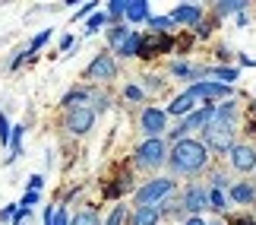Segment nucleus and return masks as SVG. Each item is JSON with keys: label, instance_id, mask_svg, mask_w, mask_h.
Wrapping results in <instances>:
<instances>
[{"label": "nucleus", "instance_id": "obj_1", "mask_svg": "<svg viewBox=\"0 0 256 225\" xmlns=\"http://www.w3.org/2000/svg\"><path fill=\"white\" fill-rule=\"evenodd\" d=\"M206 143L200 140H180L171 149V168L174 171H180V174H193V171H200L202 165H206Z\"/></svg>", "mask_w": 256, "mask_h": 225}, {"label": "nucleus", "instance_id": "obj_2", "mask_svg": "<svg viewBox=\"0 0 256 225\" xmlns=\"http://www.w3.org/2000/svg\"><path fill=\"white\" fill-rule=\"evenodd\" d=\"M206 130V143L212 146V149H234V121H222V117H215L212 114V121L202 127Z\"/></svg>", "mask_w": 256, "mask_h": 225}, {"label": "nucleus", "instance_id": "obj_3", "mask_svg": "<svg viewBox=\"0 0 256 225\" xmlns=\"http://www.w3.org/2000/svg\"><path fill=\"white\" fill-rule=\"evenodd\" d=\"M171 190H174V181L155 178V181H149L140 193H136V206H155V203H158L162 197H168Z\"/></svg>", "mask_w": 256, "mask_h": 225}, {"label": "nucleus", "instance_id": "obj_4", "mask_svg": "<svg viewBox=\"0 0 256 225\" xmlns=\"http://www.w3.org/2000/svg\"><path fill=\"white\" fill-rule=\"evenodd\" d=\"M164 143L158 140V136H152V140H146L140 149H136V165H142V168H158V165L164 162Z\"/></svg>", "mask_w": 256, "mask_h": 225}, {"label": "nucleus", "instance_id": "obj_5", "mask_svg": "<svg viewBox=\"0 0 256 225\" xmlns=\"http://www.w3.org/2000/svg\"><path fill=\"white\" fill-rule=\"evenodd\" d=\"M212 114H215V108H212V105H206L202 111H196V114L186 117V121H184L180 127H177V130H171V136H174L177 143H180V140H184V133H190V130H200V127H206V124L212 121Z\"/></svg>", "mask_w": 256, "mask_h": 225}, {"label": "nucleus", "instance_id": "obj_6", "mask_svg": "<svg viewBox=\"0 0 256 225\" xmlns=\"http://www.w3.org/2000/svg\"><path fill=\"white\" fill-rule=\"evenodd\" d=\"M92 124H95V111L86 108V105H73L70 117H66V127H70L73 133H88V130H92Z\"/></svg>", "mask_w": 256, "mask_h": 225}, {"label": "nucleus", "instance_id": "obj_7", "mask_svg": "<svg viewBox=\"0 0 256 225\" xmlns=\"http://www.w3.org/2000/svg\"><path fill=\"white\" fill-rule=\"evenodd\" d=\"M88 80H114L117 76V64H114V57L111 54H98L92 64H88Z\"/></svg>", "mask_w": 256, "mask_h": 225}, {"label": "nucleus", "instance_id": "obj_8", "mask_svg": "<svg viewBox=\"0 0 256 225\" xmlns=\"http://www.w3.org/2000/svg\"><path fill=\"white\" fill-rule=\"evenodd\" d=\"M190 95L196 102L200 99H222V95H228V86H222V83H196L190 89Z\"/></svg>", "mask_w": 256, "mask_h": 225}, {"label": "nucleus", "instance_id": "obj_9", "mask_svg": "<svg viewBox=\"0 0 256 225\" xmlns=\"http://www.w3.org/2000/svg\"><path fill=\"white\" fill-rule=\"evenodd\" d=\"M231 162H234V168L250 171V168H256V152L250 149V146H234V149H231Z\"/></svg>", "mask_w": 256, "mask_h": 225}, {"label": "nucleus", "instance_id": "obj_10", "mask_svg": "<svg viewBox=\"0 0 256 225\" xmlns=\"http://www.w3.org/2000/svg\"><path fill=\"white\" fill-rule=\"evenodd\" d=\"M142 130L152 133V136H158V133L164 130V111H158V108H146V111H142Z\"/></svg>", "mask_w": 256, "mask_h": 225}, {"label": "nucleus", "instance_id": "obj_11", "mask_svg": "<svg viewBox=\"0 0 256 225\" xmlns=\"http://www.w3.org/2000/svg\"><path fill=\"white\" fill-rule=\"evenodd\" d=\"M184 206L196 216V212H202L206 206H209V197H206V190H202V187H190V190L184 193Z\"/></svg>", "mask_w": 256, "mask_h": 225}, {"label": "nucleus", "instance_id": "obj_12", "mask_svg": "<svg viewBox=\"0 0 256 225\" xmlns=\"http://www.w3.org/2000/svg\"><path fill=\"white\" fill-rule=\"evenodd\" d=\"M158 51H171V38H168V35L142 38V48H140V54H142V57H155Z\"/></svg>", "mask_w": 256, "mask_h": 225}, {"label": "nucleus", "instance_id": "obj_13", "mask_svg": "<svg viewBox=\"0 0 256 225\" xmlns=\"http://www.w3.org/2000/svg\"><path fill=\"white\" fill-rule=\"evenodd\" d=\"M140 48H142V35L130 32L120 45H117V54H124V57H136V54H140Z\"/></svg>", "mask_w": 256, "mask_h": 225}, {"label": "nucleus", "instance_id": "obj_14", "mask_svg": "<svg viewBox=\"0 0 256 225\" xmlns=\"http://www.w3.org/2000/svg\"><path fill=\"white\" fill-rule=\"evenodd\" d=\"M162 216V209L158 206H140L133 212V225H155Z\"/></svg>", "mask_w": 256, "mask_h": 225}, {"label": "nucleus", "instance_id": "obj_15", "mask_svg": "<svg viewBox=\"0 0 256 225\" xmlns=\"http://www.w3.org/2000/svg\"><path fill=\"white\" fill-rule=\"evenodd\" d=\"M124 16L133 19V23H140V19L149 16V7H146L142 0H126V13H124Z\"/></svg>", "mask_w": 256, "mask_h": 225}, {"label": "nucleus", "instance_id": "obj_16", "mask_svg": "<svg viewBox=\"0 0 256 225\" xmlns=\"http://www.w3.org/2000/svg\"><path fill=\"white\" fill-rule=\"evenodd\" d=\"M200 7H180V10H174L171 13V19L174 23H200Z\"/></svg>", "mask_w": 256, "mask_h": 225}, {"label": "nucleus", "instance_id": "obj_17", "mask_svg": "<svg viewBox=\"0 0 256 225\" xmlns=\"http://www.w3.org/2000/svg\"><path fill=\"white\" fill-rule=\"evenodd\" d=\"M193 102H196V99L190 95V89H186L184 95H177V99L171 102V108H168V111H171V114H186V111L193 108Z\"/></svg>", "mask_w": 256, "mask_h": 225}, {"label": "nucleus", "instance_id": "obj_18", "mask_svg": "<svg viewBox=\"0 0 256 225\" xmlns=\"http://www.w3.org/2000/svg\"><path fill=\"white\" fill-rule=\"evenodd\" d=\"M231 197L238 200V203H253V197H256V190L250 187V184H238V187H231Z\"/></svg>", "mask_w": 256, "mask_h": 225}, {"label": "nucleus", "instance_id": "obj_19", "mask_svg": "<svg viewBox=\"0 0 256 225\" xmlns=\"http://www.w3.org/2000/svg\"><path fill=\"white\" fill-rule=\"evenodd\" d=\"M149 26H152L158 35H164V32H168V29L174 26V19H171V16H152V19H149Z\"/></svg>", "mask_w": 256, "mask_h": 225}, {"label": "nucleus", "instance_id": "obj_20", "mask_svg": "<svg viewBox=\"0 0 256 225\" xmlns=\"http://www.w3.org/2000/svg\"><path fill=\"white\" fill-rule=\"evenodd\" d=\"M238 10H244V0H224V4L215 7V13L224 16V13H238Z\"/></svg>", "mask_w": 256, "mask_h": 225}, {"label": "nucleus", "instance_id": "obj_21", "mask_svg": "<svg viewBox=\"0 0 256 225\" xmlns=\"http://www.w3.org/2000/svg\"><path fill=\"white\" fill-rule=\"evenodd\" d=\"M70 225H98V216H95V209H86V212H80Z\"/></svg>", "mask_w": 256, "mask_h": 225}, {"label": "nucleus", "instance_id": "obj_22", "mask_svg": "<svg viewBox=\"0 0 256 225\" xmlns=\"http://www.w3.org/2000/svg\"><path fill=\"white\" fill-rule=\"evenodd\" d=\"M10 136H13V127H10V121H6V114H0V143H10Z\"/></svg>", "mask_w": 256, "mask_h": 225}, {"label": "nucleus", "instance_id": "obj_23", "mask_svg": "<svg viewBox=\"0 0 256 225\" xmlns=\"http://www.w3.org/2000/svg\"><path fill=\"white\" fill-rule=\"evenodd\" d=\"M126 35H130V29H124V26H114L111 32H108V38H111V45H120Z\"/></svg>", "mask_w": 256, "mask_h": 225}, {"label": "nucleus", "instance_id": "obj_24", "mask_svg": "<svg viewBox=\"0 0 256 225\" xmlns=\"http://www.w3.org/2000/svg\"><path fill=\"white\" fill-rule=\"evenodd\" d=\"M98 26H104V13H95L92 19H88V26H86V35H92V32H98Z\"/></svg>", "mask_w": 256, "mask_h": 225}, {"label": "nucleus", "instance_id": "obj_25", "mask_svg": "<svg viewBox=\"0 0 256 225\" xmlns=\"http://www.w3.org/2000/svg\"><path fill=\"white\" fill-rule=\"evenodd\" d=\"M73 102H88V92H86V89H76V92H70V95L64 99V105H73Z\"/></svg>", "mask_w": 256, "mask_h": 225}, {"label": "nucleus", "instance_id": "obj_26", "mask_svg": "<svg viewBox=\"0 0 256 225\" xmlns=\"http://www.w3.org/2000/svg\"><path fill=\"white\" fill-rule=\"evenodd\" d=\"M108 10H111V16L117 19V16H124L126 13V0H111V7H108Z\"/></svg>", "mask_w": 256, "mask_h": 225}, {"label": "nucleus", "instance_id": "obj_27", "mask_svg": "<svg viewBox=\"0 0 256 225\" xmlns=\"http://www.w3.org/2000/svg\"><path fill=\"white\" fill-rule=\"evenodd\" d=\"M48 38H51V32H48V29H44V32H38V35H35V42H32V48H28V54L38 51V48H42V45L48 42Z\"/></svg>", "mask_w": 256, "mask_h": 225}, {"label": "nucleus", "instance_id": "obj_28", "mask_svg": "<svg viewBox=\"0 0 256 225\" xmlns=\"http://www.w3.org/2000/svg\"><path fill=\"white\" fill-rule=\"evenodd\" d=\"M209 206H212V209H218V212L224 209V197H222L218 190H212V197H209Z\"/></svg>", "mask_w": 256, "mask_h": 225}, {"label": "nucleus", "instance_id": "obj_29", "mask_svg": "<svg viewBox=\"0 0 256 225\" xmlns=\"http://www.w3.org/2000/svg\"><path fill=\"white\" fill-rule=\"evenodd\" d=\"M124 212H126L124 206H114V212H111V219H108V225H120V222H124Z\"/></svg>", "mask_w": 256, "mask_h": 225}, {"label": "nucleus", "instance_id": "obj_30", "mask_svg": "<svg viewBox=\"0 0 256 225\" xmlns=\"http://www.w3.org/2000/svg\"><path fill=\"white\" fill-rule=\"evenodd\" d=\"M35 203H38V193H35V190H28V193H26V197H22V203H19V206H26V209H32V206H35Z\"/></svg>", "mask_w": 256, "mask_h": 225}, {"label": "nucleus", "instance_id": "obj_31", "mask_svg": "<svg viewBox=\"0 0 256 225\" xmlns=\"http://www.w3.org/2000/svg\"><path fill=\"white\" fill-rule=\"evenodd\" d=\"M215 76H218V80H222V86H228V83L234 80V76H238V70H218Z\"/></svg>", "mask_w": 256, "mask_h": 225}, {"label": "nucleus", "instance_id": "obj_32", "mask_svg": "<svg viewBox=\"0 0 256 225\" xmlns=\"http://www.w3.org/2000/svg\"><path fill=\"white\" fill-rule=\"evenodd\" d=\"M212 184H215V190H218V187H224V184H228V174L215 171V174H212Z\"/></svg>", "mask_w": 256, "mask_h": 225}, {"label": "nucleus", "instance_id": "obj_33", "mask_svg": "<svg viewBox=\"0 0 256 225\" xmlns=\"http://www.w3.org/2000/svg\"><path fill=\"white\" fill-rule=\"evenodd\" d=\"M126 99H142V89H140V86H126Z\"/></svg>", "mask_w": 256, "mask_h": 225}, {"label": "nucleus", "instance_id": "obj_34", "mask_svg": "<svg viewBox=\"0 0 256 225\" xmlns=\"http://www.w3.org/2000/svg\"><path fill=\"white\" fill-rule=\"evenodd\" d=\"M42 184H44V181H42V174H32V178H28V187H32L35 193H38V187H42Z\"/></svg>", "mask_w": 256, "mask_h": 225}, {"label": "nucleus", "instance_id": "obj_35", "mask_svg": "<svg viewBox=\"0 0 256 225\" xmlns=\"http://www.w3.org/2000/svg\"><path fill=\"white\" fill-rule=\"evenodd\" d=\"M171 70H174L177 76H186V73H190V67H186V64H174V67H171Z\"/></svg>", "mask_w": 256, "mask_h": 225}, {"label": "nucleus", "instance_id": "obj_36", "mask_svg": "<svg viewBox=\"0 0 256 225\" xmlns=\"http://www.w3.org/2000/svg\"><path fill=\"white\" fill-rule=\"evenodd\" d=\"M13 212H16V206H4V209H0V219H4V222H6L10 216H13Z\"/></svg>", "mask_w": 256, "mask_h": 225}, {"label": "nucleus", "instance_id": "obj_37", "mask_svg": "<svg viewBox=\"0 0 256 225\" xmlns=\"http://www.w3.org/2000/svg\"><path fill=\"white\" fill-rule=\"evenodd\" d=\"M54 225H66V212H64V209H60V212L54 216Z\"/></svg>", "mask_w": 256, "mask_h": 225}, {"label": "nucleus", "instance_id": "obj_38", "mask_svg": "<svg viewBox=\"0 0 256 225\" xmlns=\"http://www.w3.org/2000/svg\"><path fill=\"white\" fill-rule=\"evenodd\" d=\"M92 10H95V4H86L82 10H80V13H76V16H88V13H92Z\"/></svg>", "mask_w": 256, "mask_h": 225}, {"label": "nucleus", "instance_id": "obj_39", "mask_svg": "<svg viewBox=\"0 0 256 225\" xmlns=\"http://www.w3.org/2000/svg\"><path fill=\"white\" fill-rule=\"evenodd\" d=\"M186 225H206V222H202L200 216H193V219H190V222H186Z\"/></svg>", "mask_w": 256, "mask_h": 225}, {"label": "nucleus", "instance_id": "obj_40", "mask_svg": "<svg viewBox=\"0 0 256 225\" xmlns=\"http://www.w3.org/2000/svg\"><path fill=\"white\" fill-rule=\"evenodd\" d=\"M212 225H218V222H212Z\"/></svg>", "mask_w": 256, "mask_h": 225}]
</instances>
